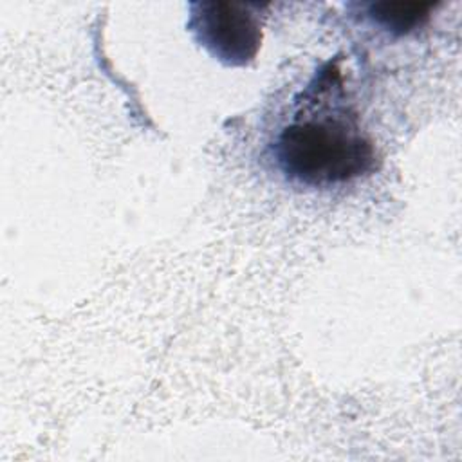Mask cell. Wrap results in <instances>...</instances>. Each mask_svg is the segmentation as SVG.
I'll use <instances>...</instances> for the list:
<instances>
[{"label":"cell","mask_w":462,"mask_h":462,"mask_svg":"<svg viewBox=\"0 0 462 462\" xmlns=\"http://www.w3.org/2000/svg\"><path fill=\"white\" fill-rule=\"evenodd\" d=\"M292 119L274 141V159L283 175L309 188H330L350 182L375 168V146L361 128L357 114L337 99H321L312 87Z\"/></svg>","instance_id":"6da1fadb"},{"label":"cell","mask_w":462,"mask_h":462,"mask_svg":"<svg viewBox=\"0 0 462 462\" xmlns=\"http://www.w3.org/2000/svg\"><path fill=\"white\" fill-rule=\"evenodd\" d=\"M263 5L245 2H191L188 29L220 63L244 67L262 45Z\"/></svg>","instance_id":"7a4b0ae2"},{"label":"cell","mask_w":462,"mask_h":462,"mask_svg":"<svg viewBox=\"0 0 462 462\" xmlns=\"http://www.w3.org/2000/svg\"><path fill=\"white\" fill-rule=\"evenodd\" d=\"M433 7V2H374L368 5L366 16L384 31L402 36L420 27Z\"/></svg>","instance_id":"3957f363"}]
</instances>
